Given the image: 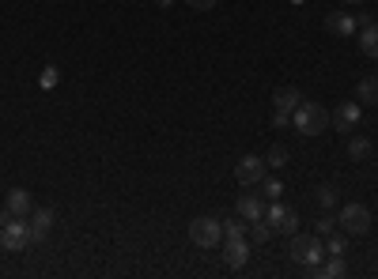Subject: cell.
<instances>
[{
	"label": "cell",
	"instance_id": "6da1fadb",
	"mask_svg": "<svg viewBox=\"0 0 378 279\" xmlns=\"http://www.w3.org/2000/svg\"><path fill=\"white\" fill-rule=\"evenodd\" d=\"M292 125H295V132H303V136H321V132L329 129V109L321 102H307L303 98L292 114Z\"/></svg>",
	"mask_w": 378,
	"mask_h": 279
},
{
	"label": "cell",
	"instance_id": "7a4b0ae2",
	"mask_svg": "<svg viewBox=\"0 0 378 279\" xmlns=\"http://www.w3.org/2000/svg\"><path fill=\"white\" fill-rule=\"evenodd\" d=\"M35 242L30 238V222H23L19 215H0V249L4 253H23L27 245Z\"/></svg>",
	"mask_w": 378,
	"mask_h": 279
},
{
	"label": "cell",
	"instance_id": "3957f363",
	"mask_svg": "<svg viewBox=\"0 0 378 279\" xmlns=\"http://www.w3.org/2000/svg\"><path fill=\"white\" fill-rule=\"evenodd\" d=\"M287 253H292V261L295 264H303V268H318L321 264V256H326V245H321L318 234H292V245H287Z\"/></svg>",
	"mask_w": 378,
	"mask_h": 279
},
{
	"label": "cell",
	"instance_id": "277c9868",
	"mask_svg": "<svg viewBox=\"0 0 378 279\" xmlns=\"http://www.w3.org/2000/svg\"><path fill=\"white\" fill-rule=\"evenodd\" d=\"M189 242L197 245V249H216V245H224V219H212V215H201L189 222Z\"/></svg>",
	"mask_w": 378,
	"mask_h": 279
},
{
	"label": "cell",
	"instance_id": "5b68a950",
	"mask_svg": "<svg viewBox=\"0 0 378 279\" xmlns=\"http://www.w3.org/2000/svg\"><path fill=\"white\" fill-rule=\"evenodd\" d=\"M337 222H340V230H344V234L360 238V234L371 230V208H367V204H344Z\"/></svg>",
	"mask_w": 378,
	"mask_h": 279
},
{
	"label": "cell",
	"instance_id": "8992f818",
	"mask_svg": "<svg viewBox=\"0 0 378 279\" xmlns=\"http://www.w3.org/2000/svg\"><path fill=\"white\" fill-rule=\"evenodd\" d=\"M265 219L273 222V230H276V234H295V230H299V215H295V208L280 204V200H273V204L265 208Z\"/></svg>",
	"mask_w": 378,
	"mask_h": 279
},
{
	"label": "cell",
	"instance_id": "52a82bcc",
	"mask_svg": "<svg viewBox=\"0 0 378 279\" xmlns=\"http://www.w3.org/2000/svg\"><path fill=\"white\" fill-rule=\"evenodd\" d=\"M265 170H269V162L258 159V155H246V159H239L235 177H239L242 185H261L265 182Z\"/></svg>",
	"mask_w": 378,
	"mask_h": 279
},
{
	"label": "cell",
	"instance_id": "ba28073f",
	"mask_svg": "<svg viewBox=\"0 0 378 279\" xmlns=\"http://www.w3.org/2000/svg\"><path fill=\"white\" fill-rule=\"evenodd\" d=\"M360 117H363V106L360 102H340L337 109H333V125H337L340 132H352L355 125H360Z\"/></svg>",
	"mask_w": 378,
	"mask_h": 279
},
{
	"label": "cell",
	"instance_id": "9c48e42d",
	"mask_svg": "<svg viewBox=\"0 0 378 279\" xmlns=\"http://www.w3.org/2000/svg\"><path fill=\"white\" fill-rule=\"evenodd\" d=\"M360 49L363 57L378 61V23H371V19H360Z\"/></svg>",
	"mask_w": 378,
	"mask_h": 279
},
{
	"label": "cell",
	"instance_id": "30bf717a",
	"mask_svg": "<svg viewBox=\"0 0 378 279\" xmlns=\"http://www.w3.org/2000/svg\"><path fill=\"white\" fill-rule=\"evenodd\" d=\"M224 261L231 264V268H242L250 261V245H246V238H227L224 242Z\"/></svg>",
	"mask_w": 378,
	"mask_h": 279
},
{
	"label": "cell",
	"instance_id": "8fae6325",
	"mask_svg": "<svg viewBox=\"0 0 378 279\" xmlns=\"http://www.w3.org/2000/svg\"><path fill=\"white\" fill-rule=\"evenodd\" d=\"M53 219H57V215H53V208H38L35 215H30V238L46 242V234L53 230Z\"/></svg>",
	"mask_w": 378,
	"mask_h": 279
},
{
	"label": "cell",
	"instance_id": "7c38bea8",
	"mask_svg": "<svg viewBox=\"0 0 378 279\" xmlns=\"http://www.w3.org/2000/svg\"><path fill=\"white\" fill-rule=\"evenodd\" d=\"M276 102V114H295V106L303 102V95H299V87H280V91L273 95Z\"/></svg>",
	"mask_w": 378,
	"mask_h": 279
},
{
	"label": "cell",
	"instance_id": "4fadbf2b",
	"mask_svg": "<svg viewBox=\"0 0 378 279\" xmlns=\"http://www.w3.org/2000/svg\"><path fill=\"white\" fill-rule=\"evenodd\" d=\"M30 208H35V204H30V193H27V189H8V215H19V219H23V215H30Z\"/></svg>",
	"mask_w": 378,
	"mask_h": 279
},
{
	"label": "cell",
	"instance_id": "5bb4252c",
	"mask_svg": "<svg viewBox=\"0 0 378 279\" xmlns=\"http://www.w3.org/2000/svg\"><path fill=\"white\" fill-rule=\"evenodd\" d=\"M310 275H318V279H340L344 272H348V264H344V256H329L326 264H318V268H307Z\"/></svg>",
	"mask_w": 378,
	"mask_h": 279
},
{
	"label": "cell",
	"instance_id": "9a60e30c",
	"mask_svg": "<svg viewBox=\"0 0 378 279\" xmlns=\"http://www.w3.org/2000/svg\"><path fill=\"white\" fill-rule=\"evenodd\" d=\"M326 27L333 30V35H340V38H348V35H355V30H360V23H355L352 16H344V12H333V16L326 19Z\"/></svg>",
	"mask_w": 378,
	"mask_h": 279
},
{
	"label": "cell",
	"instance_id": "2e32d148",
	"mask_svg": "<svg viewBox=\"0 0 378 279\" xmlns=\"http://www.w3.org/2000/svg\"><path fill=\"white\" fill-rule=\"evenodd\" d=\"M239 215L246 219V222H253V219H265V204L253 193H246V196H239Z\"/></svg>",
	"mask_w": 378,
	"mask_h": 279
},
{
	"label": "cell",
	"instance_id": "e0dca14e",
	"mask_svg": "<svg viewBox=\"0 0 378 279\" xmlns=\"http://www.w3.org/2000/svg\"><path fill=\"white\" fill-rule=\"evenodd\" d=\"M355 102L360 106L363 102H371V106L378 102V76H363V80L355 83Z\"/></svg>",
	"mask_w": 378,
	"mask_h": 279
},
{
	"label": "cell",
	"instance_id": "ac0fdd59",
	"mask_svg": "<svg viewBox=\"0 0 378 279\" xmlns=\"http://www.w3.org/2000/svg\"><path fill=\"white\" fill-rule=\"evenodd\" d=\"M371 155H374V143L367 140V136H352L348 140V159L363 162V159H371Z\"/></svg>",
	"mask_w": 378,
	"mask_h": 279
},
{
	"label": "cell",
	"instance_id": "d6986e66",
	"mask_svg": "<svg viewBox=\"0 0 378 279\" xmlns=\"http://www.w3.org/2000/svg\"><path fill=\"white\" fill-rule=\"evenodd\" d=\"M273 234H276V230H273L269 219H253V222H250V238L258 242V245H265V242L273 238Z\"/></svg>",
	"mask_w": 378,
	"mask_h": 279
},
{
	"label": "cell",
	"instance_id": "ffe728a7",
	"mask_svg": "<svg viewBox=\"0 0 378 279\" xmlns=\"http://www.w3.org/2000/svg\"><path fill=\"white\" fill-rule=\"evenodd\" d=\"M246 230L250 227H246V219H242V215L239 219H224V242L227 238H246Z\"/></svg>",
	"mask_w": 378,
	"mask_h": 279
},
{
	"label": "cell",
	"instance_id": "44dd1931",
	"mask_svg": "<svg viewBox=\"0 0 378 279\" xmlns=\"http://www.w3.org/2000/svg\"><path fill=\"white\" fill-rule=\"evenodd\" d=\"M344 253H348V238H344V234H329L326 256H344Z\"/></svg>",
	"mask_w": 378,
	"mask_h": 279
},
{
	"label": "cell",
	"instance_id": "7402d4cb",
	"mask_svg": "<svg viewBox=\"0 0 378 279\" xmlns=\"http://www.w3.org/2000/svg\"><path fill=\"white\" fill-rule=\"evenodd\" d=\"M265 162L276 166V170H280V166H287V148H280V143H276V148H269V155H265Z\"/></svg>",
	"mask_w": 378,
	"mask_h": 279
},
{
	"label": "cell",
	"instance_id": "603a6c76",
	"mask_svg": "<svg viewBox=\"0 0 378 279\" xmlns=\"http://www.w3.org/2000/svg\"><path fill=\"white\" fill-rule=\"evenodd\" d=\"M314 193H318V204H321V208H333V204H337V189H333V185H318Z\"/></svg>",
	"mask_w": 378,
	"mask_h": 279
},
{
	"label": "cell",
	"instance_id": "cb8c5ba5",
	"mask_svg": "<svg viewBox=\"0 0 378 279\" xmlns=\"http://www.w3.org/2000/svg\"><path fill=\"white\" fill-rule=\"evenodd\" d=\"M261 193L269 196V200H280V193H284V182H276V177H265V182H261Z\"/></svg>",
	"mask_w": 378,
	"mask_h": 279
},
{
	"label": "cell",
	"instance_id": "d4e9b609",
	"mask_svg": "<svg viewBox=\"0 0 378 279\" xmlns=\"http://www.w3.org/2000/svg\"><path fill=\"white\" fill-rule=\"evenodd\" d=\"M333 230H337V219H333V215H321V219L314 222V234H318V238H329Z\"/></svg>",
	"mask_w": 378,
	"mask_h": 279
},
{
	"label": "cell",
	"instance_id": "484cf974",
	"mask_svg": "<svg viewBox=\"0 0 378 279\" xmlns=\"http://www.w3.org/2000/svg\"><path fill=\"white\" fill-rule=\"evenodd\" d=\"M42 87H46V91H53V87H57V69H53V64H50L46 72H42Z\"/></svg>",
	"mask_w": 378,
	"mask_h": 279
},
{
	"label": "cell",
	"instance_id": "4316f807",
	"mask_svg": "<svg viewBox=\"0 0 378 279\" xmlns=\"http://www.w3.org/2000/svg\"><path fill=\"white\" fill-rule=\"evenodd\" d=\"M189 8H193V12H212L216 8V0H185Z\"/></svg>",
	"mask_w": 378,
	"mask_h": 279
},
{
	"label": "cell",
	"instance_id": "83f0119b",
	"mask_svg": "<svg viewBox=\"0 0 378 279\" xmlns=\"http://www.w3.org/2000/svg\"><path fill=\"white\" fill-rule=\"evenodd\" d=\"M273 125H276V129L292 125V114H276V109H273Z\"/></svg>",
	"mask_w": 378,
	"mask_h": 279
},
{
	"label": "cell",
	"instance_id": "f1b7e54d",
	"mask_svg": "<svg viewBox=\"0 0 378 279\" xmlns=\"http://www.w3.org/2000/svg\"><path fill=\"white\" fill-rule=\"evenodd\" d=\"M174 4V0H159V8H171Z\"/></svg>",
	"mask_w": 378,
	"mask_h": 279
},
{
	"label": "cell",
	"instance_id": "f546056e",
	"mask_svg": "<svg viewBox=\"0 0 378 279\" xmlns=\"http://www.w3.org/2000/svg\"><path fill=\"white\" fill-rule=\"evenodd\" d=\"M344 4H363V0H344Z\"/></svg>",
	"mask_w": 378,
	"mask_h": 279
}]
</instances>
